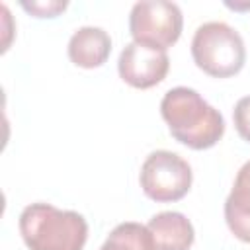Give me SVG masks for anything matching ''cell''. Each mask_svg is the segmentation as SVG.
Wrapping results in <instances>:
<instances>
[{
    "instance_id": "obj_10",
    "label": "cell",
    "mask_w": 250,
    "mask_h": 250,
    "mask_svg": "<svg viewBox=\"0 0 250 250\" xmlns=\"http://www.w3.org/2000/svg\"><path fill=\"white\" fill-rule=\"evenodd\" d=\"M100 250H150V236L141 223H121L105 238Z\"/></svg>"
},
{
    "instance_id": "obj_11",
    "label": "cell",
    "mask_w": 250,
    "mask_h": 250,
    "mask_svg": "<svg viewBox=\"0 0 250 250\" xmlns=\"http://www.w3.org/2000/svg\"><path fill=\"white\" fill-rule=\"evenodd\" d=\"M232 121L238 135L250 143V96H244L236 102L232 109Z\"/></svg>"
},
{
    "instance_id": "obj_5",
    "label": "cell",
    "mask_w": 250,
    "mask_h": 250,
    "mask_svg": "<svg viewBox=\"0 0 250 250\" xmlns=\"http://www.w3.org/2000/svg\"><path fill=\"white\" fill-rule=\"evenodd\" d=\"M182 27V10L168 0H141L129 12V33L137 43L166 51L180 39Z\"/></svg>"
},
{
    "instance_id": "obj_12",
    "label": "cell",
    "mask_w": 250,
    "mask_h": 250,
    "mask_svg": "<svg viewBox=\"0 0 250 250\" xmlns=\"http://www.w3.org/2000/svg\"><path fill=\"white\" fill-rule=\"evenodd\" d=\"M68 4L64 0H47V2H21V8L35 18H55Z\"/></svg>"
},
{
    "instance_id": "obj_2",
    "label": "cell",
    "mask_w": 250,
    "mask_h": 250,
    "mask_svg": "<svg viewBox=\"0 0 250 250\" xmlns=\"http://www.w3.org/2000/svg\"><path fill=\"white\" fill-rule=\"evenodd\" d=\"M20 234L29 250H82L88 223L76 211L37 201L20 213Z\"/></svg>"
},
{
    "instance_id": "obj_1",
    "label": "cell",
    "mask_w": 250,
    "mask_h": 250,
    "mask_svg": "<svg viewBox=\"0 0 250 250\" xmlns=\"http://www.w3.org/2000/svg\"><path fill=\"white\" fill-rule=\"evenodd\" d=\"M160 113L170 135L193 150L215 146L225 133L221 111L188 86L170 88L160 102Z\"/></svg>"
},
{
    "instance_id": "obj_8",
    "label": "cell",
    "mask_w": 250,
    "mask_h": 250,
    "mask_svg": "<svg viewBox=\"0 0 250 250\" xmlns=\"http://www.w3.org/2000/svg\"><path fill=\"white\" fill-rule=\"evenodd\" d=\"M111 53V37L104 27L82 25L68 41V59L82 68L102 66Z\"/></svg>"
},
{
    "instance_id": "obj_6",
    "label": "cell",
    "mask_w": 250,
    "mask_h": 250,
    "mask_svg": "<svg viewBox=\"0 0 250 250\" xmlns=\"http://www.w3.org/2000/svg\"><path fill=\"white\" fill-rule=\"evenodd\" d=\"M168 68H170V59L164 49L137 41L127 43L117 61V70L121 80L139 90H146L160 84L166 78Z\"/></svg>"
},
{
    "instance_id": "obj_7",
    "label": "cell",
    "mask_w": 250,
    "mask_h": 250,
    "mask_svg": "<svg viewBox=\"0 0 250 250\" xmlns=\"http://www.w3.org/2000/svg\"><path fill=\"white\" fill-rule=\"evenodd\" d=\"M146 230L150 236V250H189L195 240L193 225L178 211L152 215Z\"/></svg>"
},
{
    "instance_id": "obj_4",
    "label": "cell",
    "mask_w": 250,
    "mask_h": 250,
    "mask_svg": "<svg viewBox=\"0 0 250 250\" xmlns=\"http://www.w3.org/2000/svg\"><path fill=\"white\" fill-rule=\"evenodd\" d=\"M193 172L188 160L172 150L150 152L139 174L145 195L156 203H168L182 199L191 188Z\"/></svg>"
},
{
    "instance_id": "obj_3",
    "label": "cell",
    "mask_w": 250,
    "mask_h": 250,
    "mask_svg": "<svg viewBox=\"0 0 250 250\" xmlns=\"http://www.w3.org/2000/svg\"><path fill=\"white\" fill-rule=\"evenodd\" d=\"M191 57L197 68L213 78H229L242 70L246 47L240 33L225 21H205L191 39Z\"/></svg>"
},
{
    "instance_id": "obj_9",
    "label": "cell",
    "mask_w": 250,
    "mask_h": 250,
    "mask_svg": "<svg viewBox=\"0 0 250 250\" xmlns=\"http://www.w3.org/2000/svg\"><path fill=\"white\" fill-rule=\"evenodd\" d=\"M225 221L238 240L250 244V160L240 166L234 178L225 201Z\"/></svg>"
}]
</instances>
